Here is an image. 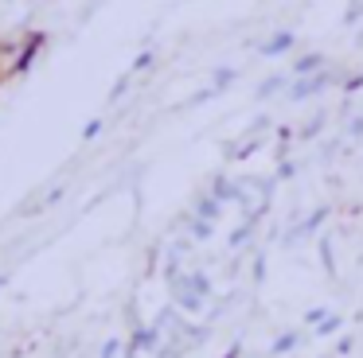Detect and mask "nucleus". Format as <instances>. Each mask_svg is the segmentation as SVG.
<instances>
[{"label":"nucleus","mask_w":363,"mask_h":358,"mask_svg":"<svg viewBox=\"0 0 363 358\" xmlns=\"http://www.w3.org/2000/svg\"><path fill=\"white\" fill-rule=\"evenodd\" d=\"M43 35H16L9 39V43H0V82L12 74H20V70H28V62L35 59V51H40Z\"/></svg>","instance_id":"obj_1"},{"label":"nucleus","mask_w":363,"mask_h":358,"mask_svg":"<svg viewBox=\"0 0 363 358\" xmlns=\"http://www.w3.org/2000/svg\"><path fill=\"white\" fill-rule=\"evenodd\" d=\"M332 82H336V74H328V70H316V74H305V78H293L289 98L293 101H305V98H313V93L328 90Z\"/></svg>","instance_id":"obj_2"},{"label":"nucleus","mask_w":363,"mask_h":358,"mask_svg":"<svg viewBox=\"0 0 363 358\" xmlns=\"http://www.w3.org/2000/svg\"><path fill=\"white\" fill-rule=\"evenodd\" d=\"M316 70H324V59H320V54H301V59L293 62L289 78H305V74H316Z\"/></svg>","instance_id":"obj_3"},{"label":"nucleus","mask_w":363,"mask_h":358,"mask_svg":"<svg viewBox=\"0 0 363 358\" xmlns=\"http://www.w3.org/2000/svg\"><path fill=\"white\" fill-rule=\"evenodd\" d=\"M293 47V31H277L274 39H266V43H262V54H269V59H274V54H285Z\"/></svg>","instance_id":"obj_4"},{"label":"nucleus","mask_w":363,"mask_h":358,"mask_svg":"<svg viewBox=\"0 0 363 358\" xmlns=\"http://www.w3.org/2000/svg\"><path fill=\"white\" fill-rule=\"evenodd\" d=\"M219 207H223V202L215 199V195H203V199L196 202V214L207 218V222H215V218H219Z\"/></svg>","instance_id":"obj_5"},{"label":"nucleus","mask_w":363,"mask_h":358,"mask_svg":"<svg viewBox=\"0 0 363 358\" xmlns=\"http://www.w3.org/2000/svg\"><path fill=\"white\" fill-rule=\"evenodd\" d=\"M285 82H289V78H285V74H274V78H266V82L258 86V98H274V93L281 90Z\"/></svg>","instance_id":"obj_6"},{"label":"nucleus","mask_w":363,"mask_h":358,"mask_svg":"<svg viewBox=\"0 0 363 358\" xmlns=\"http://www.w3.org/2000/svg\"><path fill=\"white\" fill-rule=\"evenodd\" d=\"M293 342H297V335H281V339L274 342V354H281V350H293Z\"/></svg>","instance_id":"obj_7"},{"label":"nucleus","mask_w":363,"mask_h":358,"mask_svg":"<svg viewBox=\"0 0 363 358\" xmlns=\"http://www.w3.org/2000/svg\"><path fill=\"white\" fill-rule=\"evenodd\" d=\"M235 82V70H219V74H215V86H230Z\"/></svg>","instance_id":"obj_8"},{"label":"nucleus","mask_w":363,"mask_h":358,"mask_svg":"<svg viewBox=\"0 0 363 358\" xmlns=\"http://www.w3.org/2000/svg\"><path fill=\"white\" fill-rule=\"evenodd\" d=\"M359 16H363V0H355V4L347 8V23H352V20H359Z\"/></svg>","instance_id":"obj_9"}]
</instances>
